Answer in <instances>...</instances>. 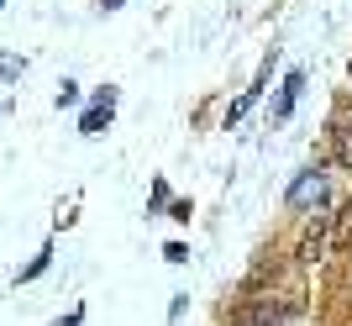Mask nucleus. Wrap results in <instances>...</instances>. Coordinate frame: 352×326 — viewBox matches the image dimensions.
<instances>
[{
  "mask_svg": "<svg viewBox=\"0 0 352 326\" xmlns=\"http://www.w3.org/2000/svg\"><path fill=\"white\" fill-rule=\"evenodd\" d=\"M300 89H305V74H300V69H294V74L289 79H284V89H279V105H274V116H289V111H294V100H300Z\"/></svg>",
  "mask_w": 352,
  "mask_h": 326,
  "instance_id": "423d86ee",
  "label": "nucleus"
},
{
  "mask_svg": "<svg viewBox=\"0 0 352 326\" xmlns=\"http://www.w3.org/2000/svg\"><path fill=\"white\" fill-rule=\"evenodd\" d=\"M100 6H105V11H116V6H121V0H100Z\"/></svg>",
  "mask_w": 352,
  "mask_h": 326,
  "instance_id": "0eeeda50",
  "label": "nucleus"
},
{
  "mask_svg": "<svg viewBox=\"0 0 352 326\" xmlns=\"http://www.w3.org/2000/svg\"><path fill=\"white\" fill-rule=\"evenodd\" d=\"M331 242H337V252H352V200L331 216Z\"/></svg>",
  "mask_w": 352,
  "mask_h": 326,
  "instance_id": "39448f33",
  "label": "nucleus"
},
{
  "mask_svg": "<svg viewBox=\"0 0 352 326\" xmlns=\"http://www.w3.org/2000/svg\"><path fill=\"white\" fill-rule=\"evenodd\" d=\"M321 252H326V221H316L305 237H300V252H294V258H300V263H316Z\"/></svg>",
  "mask_w": 352,
  "mask_h": 326,
  "instance_id": "20e7f679",
  "label": "nucleus"
},
{
  "mask_svg": "<svg viewBox=\"0 0 352 326\" xmlns=\"http://www.w3.org/2000/svg\"><path fill=\"white\" fill-rule=\"evenodd\" d=\"M321 195H326V179L310 169V174H300V179L289 184V206H294V210H305V206H316Z\"/></svg>",
  "mask_w": 352,
  "mask_h": 326,
  "instance_id": "f257e3e1",
  "label": "nucleus"
},
{
  "mask_svg": "<svg viewBox=\"0 0 352 326\" xmlns=\"http://www.w3.org/2000/svg\"><path fill=\"white\" fill-rule=\"evenodd\" d=\"M331 158L342 163L352 174V116H342V121H331Z\"/></svg>",
  "mask_w": 352,
  "mask_h": 326,
  "instance_id": "f03ea898",
  "label": "nucleus"
},
{
  "mask_svg": "<svg viewBox=\"0 0 352 326\" xmlns=\"http://www.w3.org/2000/svg\"><path fill=\"white\" fill-rule=\"evenodd\" d=\"M111 111H116V95L105 89L100 100H95V105H89V111H85V137H95V132H100L105 121H111Z\"/></svg>",
  "mask_w": 352,
  "mask_h": 326,
  "instance_id": "7ed1b4c3",
  "label": "nucleus"
}]
</instances>
